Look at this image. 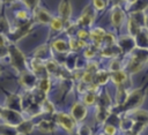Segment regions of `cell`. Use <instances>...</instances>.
<instances>
[{
	"label": "cell",
	"instance_id": "obj_1",
	"mask_svg": "<svg viewBox=\"0 0 148 135\" xmlns=\"http://www.w3.org/2000/svg\"><path fill=\"white\" fill-rule=\"evenodd\" d=\"M145 99V93L142 92V90H134L132 91L131 93H128L126 100L120 105L121 106V110H125V111H133L135 110L136 107H139L142 102Z\"/></svg>",
	"mask_w": 148,
	"mask_h": 135
},
{
	"label": "cell",
	"instance_id": "obj_2",
	"mask_svg": "<svg viewBox=\"0 0 148 135\" xmlns=\"http://www.w3.org/2000/svg\"><path fill=\"white\" fill-rule=\"evenodd\" d=\"M8 53L10 54V61L12 65L20 72H24L27 70V62L24 59V55L21 53V51L15 47L14 45H10L8 47Z\"/></svg>",
	"mask_w": 148,
	"mask_h": 135
},
{
	"label": "cell",
	"instance_id": "obj_3",
	"mask_svg": "<svg viewBox=\"0 0 148 135\" xmlns=\"http://www.w3.org/2000/svg\"><path fill=\"white\" fill-rule=\"evenodd\" d=\"M0 117L5 120L7 126H17L23 119L17 111L10 108H2L0 110Z\"/></svg>",
	"mask_w": 148,
	"mask_h": 135
},
{
	"label": "cell",
	"instance_id": "obj_4",
	"mask_svg": "<svg viewBox=\"0 0 148 135\" xmlns=\"http://www.w3.org/2000/svg\"><path fill=\"white\" fill-rule=\"evenodd\" d=\"M56 122L67 132H72L75 127V120L72 118V115H68L66 113H57Z\"/></svg>",
	"mask_w": 148,
	"mask_h": 135
},
{
	"label": "cell",
	"instance_id": "obj_5",
	"mask_svg": "<svg viewBox=\"0 0 148 135\" xmlns=\"http://www.w3.org/2000/svg\"><path fill=\"white\" fill-rule=\"evenodd\" d=\"M71 115L75 121H81L87 115V106L82 103H75L71 110Z\"/></svg>",
	"mask_w": 148,
	"mask_h": 135
},
{
	"label": "cell",
	"instance_id": "obj_6",
	"mask_svg": "<svg viewBox=\"0 0 148 135\" xmlns=\"http://www.w3.org/2000/svg\"><path fill=\"white\" fill-rule=\"evenodd\" d=\"M21 83L28 88V89H34L36 85H37V78H36V75L28 72V70H24L22 72L21 74V78H20Z\"/></svg>",
	"mask_w": 148,
	"mask_h": 135
},
{
	"label": "cell",
	"instance_id": "obj_7",
	"mask_svg": "<svg viewBox=\"0 0 148 135\" xmlns=\"http://www.w3.org/2000/svg\"><path fill=\"white\" fill-rule=\"evenodd\" d=\"M135 46H136V44H135V39L133 37L124 36L119 40V47L124 52H132L135 48Z\"/></svg>",
	"mask_w": 148,
	"mask_h": 135
},
{
	"label": "cell",
	"instance_id": "obj_8",
	"mask_svg": "<svg viewBox=\"0 0 148 135\" xmlns=\"http://www.w3.org/2000/svg\"><path fill=\"white\" fill-rule=\"evenodd\" d=\"M124 18H125V15H124L123 9L119 6H114L113 9H112V13H111L112 24L114 27H120L123 24V22H124Z\"/></svg>",
	"mask_w": 148,
	"mask_h": 135
},
{
	"label": "cell",
	"instance_id": "obj_9",
	"mask_svg": "<svg viewBox=\"0 0 148 135\" xmlns=\"http://www.w3.org/2000/svg\"><path fill=\"white\" fill-rule=\"evenodd\" d=\"M6 107L18 111L22 108V98L17 95H10L6 99Z\"/></svg>",
	"mask_w": 148,
	"mask_h": 135
},
{
	"label": "cell",
	"instance_id": "obj_10",
	"mask_svg": "<svg viewBox=\"0 0 148 135\" xmlns=\"http://www.w3.org/2000/svg\"><path fill=\"white\" fill-rule=\"evenodd\" d=\"M35 20L39 23H50L52 17L50 15L49 12H46L45 9L43 8H39V7H36L35 8Z\"/></svg>",
	"mask_w": 148,
	"mask_h": 135
},
{
	"label": "cell",
	"instance_id": "obj_11",
	"mask_svg": "<svg viewBox=\"0 0 148 135\" xmlns=\"http://www.w3.org/2000/svg\"><path fill=\"white\" fill-rule=\"evenodd\" d=\"M34 129V123L29 120H22L17 126H16V132L18 134H23V135H27V134H30Z\"/></svg>",
	"mask_w": 148,
	"mask_h": 135
},
{
	"label": "cell",
	"instance_id": "obj_12",
	"mask_svg": "<svg viewBox=\"0 0 148 135\" xmlns=\"http://www.w3.org/2000/svg\"><path fill=\"white\" fill-rule=\"evenodd\" d=\"M71 13H72V8H71V5L69 2L67 1H62L59 6V14H60V17L64 20V21H68L69 16H71Z\"/></svg>",
	"mask_w": 148,
	"mask_h": 135
},
{
	"label": "cell",
	"instance_id": "obj_13",
	"mask_svg": "<svg viewBox=\"0 0 148 135\" xmlns=\"http://www.w3.org/2000/svg\"><path fill=\"white\" fill-rule=\"evenodd\" d=\"M148 7V0H134L131 3V12L132 13H138V12H143Z\"/></svg>",
	"mask_w": 148,
	"mask_h": 135
},
{
	"label": "cell",
	"instance_id": "obj_14",
	"mask_svg": "<svg viewBox=\"0 0 148 135\" xmlns=\"http://www.w3.org/2000/svg\"><path fill=\"white\" fill-rule=\"evenodd\" d=\"M37 127H38L39 130H42V132H44V133H52V132L56 130L57 125H56V122L43 120V121H40V122L37 125Z\"/></svg>",
	"mask_w": 148,
	"mask_h": 135
},
{
	"label": "cell",
	"instance_id": "obj_15",
	"mask_svg": "<svg viewBox=\"0 0 148 135\" xmlns=\"http://www.w3.org/2000/svg\"><path fill=\"white\" fill-rule=\"evenodd\" d=\"M109 115H110V110H109V107L98 105L97 111H96V118H97V120H98L99 122H104V121H106V119H108Z\"/></svg>",
	"mask_w": 148,
	"mask_h": 135
},
{
	"label": "cell",
	"instance_id": "obj_16",
	"mask_svg": "<svg viewBox=\"0 0 148 135\" xmlns=\"http://www.w3.org/2000/svg\"><path fill=\"white\" fill-rule=\"evenodd\" d=\"M111 80H112L117 85H119V84H123V83L126 82L127 75H126V73L123 72V70H117V72H113V74L111 75Z\"/></svg>",
	"mask_w": 148,
	"mask_h": 135
},
{
	"label": "cell",
	"instance_id": "obj_17",
	"mask_svg": "<svg viewBox=\"0 0 148 135\" xmlns=\"http://www.w3.org/2000/svg\"><path fill=\"white\" fill-rule=\"evenodd\" d=\"M104 35H105V31H104L103 29H101V28H96L95 30L91 31L90 37H91V39H92L96 44H99V43H102Z\"/></svg>",
	"mask_w": 148,
	"mask_h": 135
},
{
	"label": "cell",
	"instance_id": "obj_18",
	"mask_svg": "<svg viewBox=\"0 0 148 135\" xmlns=\"http://www.w3.org/2000/svg\"><path fill=\"white\" fill-rule=\"evenodd\" d=\"M50 25H51V29L52 30H56V31H59L62 29L64 27V20L61 17H53L50 22Z\"/></svg>",
	"mask_w": 148,
	"mask_h": 135
},
{
	"label": "cell",
	"instance_id": "obj_19",
	"mask_svg": "<svg viewBox=\"0 0 148 135\" xmlns=\"http://www.w3.org/2000/svg\"><path fill=\"white\" fill-rule=\"evenodd\" d=\"M50 87H51V83H50L49 77H43V78H40V81H39V83H38V89H39L42 92H44V93L49 92Z\"/></svg>",
	"mask_w": 148,
	"mask_h": 135
},
{
	"label": "cell",
	"instance_id": "obj_20",
	"mask_svg": "<svg viewBox=\"0 0 148 135\" xmlns=\"http://www.w3.org/2000/svg\"><path fill=\"white\" fill-rule=\"evenodd\" d=\"M52 46H53V48H54L57 52H60V53L67 51V44H66L64 40H61V39L54 40L53 44H52Z\"/></svg>",
	"mask_w": 148,
	"mask_h": 135
},
{
	"label": "cell",
	"instance_id": "obj_21",
	"mask_svg": "<svg viewBox=\"0 0 148 135\" xmlns=\"http://www.w3.org/2000/svg\"><path fill=\"white\" fill-rule=\"evenodd\" d=\"M47 53H49V47H47V46H45V45H43V46H40V47H38V48L36 50L35 55H36V59L43 60V59H45V58H46Z\"/></svg>",
	"mask_w": 148,
	"mask_h": 135
},
{
	"label": "cell",
	"instance_id": "obj_22",
	"mask_svg": "<svg viewBox=\"0 0 148 135\" xmlns=\"http://www.w3.org/2000/svg\"><path fill=\"white\" fill-rule=\"evenodd\" d=\"M109 74L106 72H99L97 75H96V84H105L109 80Z\"/></svg>",
	"mask_w": 148,
	"mask_h": 135
},
{
	"label": "cell",
	"instance_id": "obj_23",
	"mask_svg": "<svg viewBox=\"0 0 148 135\" xmlns=\"http://www.w3.org/2000/svg\"><path fill=\"white\" fill-rule=\"evenodd\" d=\"M95 100H96V96H95V93L92 91L87 92L84 95V97H83V102H84L86 105H92L95 103Z\"/></svg>",
	"mask_w": 148,
	"mask_h": 135
},
{
	"label": "cell",
	"instance_id": "obj_24",
	"mask_svg": "<svg viewBox=\"0 0 148 135\" xmlns=\"http://www.w3.org/2000/svg\"><path fill=\"white\" fill-rule=\"evenodd\" d=\"M69 45H71V48H72V50L77 51L79 48H81V47L84 46V42H83L82 39H80V38H79V39H71Z\"/></svg>",
	"mask_w": 148,
	"mask_h": 135
},
{
	"label": "cell",
	"instance_id": "obj_25",
	"mask_svg": "<svg viewBox=\"0 0 148 135\" xmlns=\"http://www.w3.org/2000/svg\"><path fill=\"white\" fill-rule=\"evenodd\" d=\"M116 132H117V129H116V127L113 125H110L109 123V125H105L104 126V133L106 135H114Z\"/></svg>",
	"mask_w": 148,
	"mask_h": 135
},
{
	"label": "cell",
	"instance_id": "obj_26",
	"mask_svg": "<svg viewBox=\"0 0 148 135\" xmlns=\"http://www.w3.org/2000/svg\"><path fill=\"white\" fill-rule=\"evenodd\" d=\"M79 134L80 135H91V130L87 125H82L79 129Z\"/></svg>",
	"mask_w": 148,
	"mask_h": 135
},
{
	"label": "cell",
	"instance_id": "obj_27",
	"mask_svg": "<svg viewBox=\"0 0 148 135\" xmlns=\"http://www.w3.org/2000/svg\"><path fill=\"white\" fill-rule=\"evenodd\" d=\"M8 31V23L5 18H0V33Z\"/></svg>",
	"mask_w": 148,
	"mask_h": 135
},
{
	"label": "cell",
	"instance_id": "obj_28",
	"mask_svg": "<svg viewBox=\"0 0 148 135\" xmlns=\"http://www.w3.org/2000/svg\"><path fill=\"white\" fill-rule=\"evenodd\" d=\"M110 69L112 72H117V70H120V62L118 60H113L110 65Z\"/></svg>",
	"mask_w": 148,
	"mask_h": 135
},
{
	"label": "cell",
	"instance_id": "obj_29",
	"mask_svg": "<svg viewBox=\"0 0 148 135\" xmlns=\"http://www.w3.org/2000/svg\"><path fill=\"white\" fill-rule=\"evenodd\" d=\"M94 6L96 9H103L105 7V1L104 0H94Z\"/></svg>",
	"mask_w": 148,
	"mask_h": 135
},
{
	"label": "cell",
	"instance_id": "obj_30",
	"mask_svg": "<svg viewBox=\"0 0 148 135\" xmlns=\"http://www.w3.org/2000/svg\"><path fill=\"white\" fill-rule=\"evenodd\" d=\"M16 16H17V18H20V20H25V18L28 17V14H27L25 10H20V12L16 14Z\"/></svg>",
	"mask_w": 148,
	"mask_h": 135
},
{
	"label": "cell",
	"instance_id": "obj_31",
	"mask_svg": "<svg viewBox=\"0 0 148 135\" xmlns=\"http://www.w3.org/2000/svg\"><path fill=\"white\" fill-rule=\"evenodd\" d=\"M77 35H79V38H80V39H82V40L89 37V33H88V32H87L86 30H80Z\"/></svg>",
	"mask_w": 148,
	"mask_h": 135
},
{
	"label": "cell",
	"instance_id": "obj_32",
	"mask_svg": "<svg viewBox=\"0 0 148 135\" xmlns=\"http://www.w3.org/2000/svg\"><path fill=\"white\" fill-rule=\"evenodd\" d=\"M24 1H25V3H27L30 8H36L37 2H38V0H24Z\"/></svg>",
	"mask_w": 148,
	"mask_h": 135
},
{
	"label": "cell",
	"instance_id": "obj_33",
	"mask_svg": "<svg viewBox=\"0 0 148 135\" xmlns=\"http://www.w3.org/2000/svg\"><path fill=\"white\" fill-rule=\"evenodd\" d=\"M145 27H147V28H148V15L145 17Z\"/></svg>",
	"mask_w": 148,
	"mask_h": 135
},
{
	"label": "cell",
	"instance_id": "obj_34",
	"mask_svg": "<svg viewBox=\"0 0 148 135\" xmlns=\"http://www.w3.org/2000/svg\"><path fill=\"white\" fill-rule=\"evenodd\" d=\"M10 134H13V133H10ZM9 133H5V134H2V135H10ZM14 135H16V134H14Z\"/></svg>",
	"mask_w": 148,
	"mask_h": 135
},
{
	"label": "cell",
	"instance_id": "obj_35",
	"mask_svg": "<svg viewBox=\"0 0 148 135\" xmlns=\"http://www.w3.org/2000/svg\"><path fill=\"white\" fill-rule=\"evenodd\" d=\"M0 73H1V68H0Z\"/></svg>",
	"mask_w": 148,
	"mask_h": 135
}]
</instances>
